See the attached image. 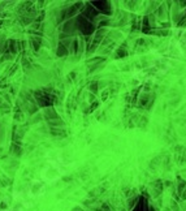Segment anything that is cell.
Instances as JSON below:
<instances>
[{
    "mask_svg": "<svg viewBox=\"0 0 186 211\" xmlns=\"http://www.w3.org/2000/svg\"><path fill=\"white\" fill-rule=\"evenodd\" d=\"M0 43H2V41H0Z\"/></svg>",
    "mask_w": 186,
    "mask_h": 211,
    "instance_id": "obj_1",
    "label": "cell"
}]
</instances>
